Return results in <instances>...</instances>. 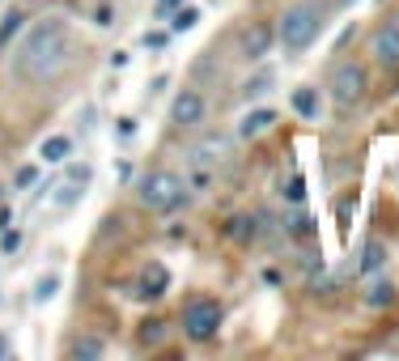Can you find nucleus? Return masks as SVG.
Listing matches in <instances>:
<instances>
[{
	"instance_id": "obj_12",
	"label": "nucleus",
	"mask_w": 399,
	"mask_h": 361,
	"mask_svg": "<svg viewBox=\"0 0 399 361\" xmlns=\"http://www.w3.org/2000/svg\"><path fill=\"white\" fill-rule=\"evenodd\" d=\"M395 298H399L395 281H387V277H378V272H374V281H370V285H366V294H361L366 311H387Z\"/></svg>"
},
{
	"instance_id": "obj_23",
	"label": "nucleus",
	"mask_w": 399,
	"mask_h": 361,
	"mask_svg": "<svg viewBox=\"0 0 399 361\" xmlns=\"http://www.w3.org/2000/svg\"><path fill=\"white\" fill-rule=\"evenodd\" d=\"M136 132H140V119H136V115H119V119H115V140H119V145L136 140Z\"/></svg>"
},
{
	"instance_id": "obj_10",
	"label": "nucleus",
	"mask_w": 399,
	"mask_h": 361,
	"mask_svg": "<svg viewBox=\"0 0 399 361\" xmlns=\"http://www.w3.org/2000/svg\"><path fill=\"white\" fill-rule=\"evenodd\" d=\"M166 289H170V268L166 264H145L140 277H136V298L157 302V298H166Z\"/></svg>"
},
{
	"instance_id": "obj_1",
	"label": "nucleus",
	"mask_w": 399,
	"mask_h": 361,
	"mask_svg": "<svg viewBox=\"0 0 399 361\" xmlns=\"http://www.w3.org/2000/svg\"><path fill=\"white\" fill-rule=\"evenodd\" d=\"M68 51H72V26H68V17L47 13V17L30 21L21 30V38L13 43L9 72L21 85H47V81H55L64 72Z\"/></svg>"
},
{
	"instance_id": "obj_11",
	"label": "nucleus",
	"mask_w": 399,
	"mask_h": 361,
	"mask_svg": "<svg viewBox=\"0 0 399 361\" xmlns=\"http://www.w3.org/2000/svg\"><path fill=\"white\" fill-rule=\"evenodd\" d=\"M272 123H276V111H272V106H255V111H247V115H242V123H238V132H234V136H238V140H259Z\"/></svg>"
},
{
	"instance_id": "obj_28",
	"label": "nucleus",
	"mask_w": 399,
	"mask_h": 361,
	"mask_svg": "<svg viewBox=\"0 0 399 361\" xmlns=\"http://www.w3.org/2000/svg\"><path fill=\"white\" fill-rule=\"evenodd\" d=\"M64 174H68L72 183H81V187L89 183V166H85V162H72V157H68V162H64Z\"/></svg>"
},
{
	"instance_id": "obj_9",
	"label": "nucleus",
	"mask_w": 399,
	"mask_h": 361,
	"mask_svg": "<svg viewBox=\"0 0 399 361\" xmlns=\"http://www.w3.org/2000/svg\"><path fill=\"white\" fill-rule=\"evenodd\" d=\"M370 55L383 64V68H399V26L395 21H383L370 38Z\"/></svg>"
},
{
	"instance_id": "obj_5",
	"label": "nucleus",
	"mask_w": 399,
	"mask_h": 361,
	"mask_svg": "<svg viewBox=\"0 0 399 361\" xmlns=\"http://www.w3.org/2000/svg\"><path fill=\"white\" fill-rule=\"evenodd\" d=\"M221 319H225V311H221L217 298H191L183 306V315H179V328H183L187 340H213Z\"/></svg>"
},
{
	"instance_id": "obj_35",
	"label": "nucleus",
	"mask_w": 399,
	"mask_h": 361,
	"mask_svg": "<svg viewBox=\"0 0 399 361\" xmlns=\"http://www.w3.org/2000/svg\"><path fill=\"white\" fill-rule=\"evenodd\" d=\"M340 4H349V0H340Z\"/></svg>"
},
{
	"instance_id": "obj_18",
	"label": "nucleus",
	"mask_w": 399,
	"mask_h": 361,
	"mask_svg": "<svg viewBox=\"0 0 399 361\" xmlns=\"http://www.w3.org/2000/svg\"><path fill=\"white\" fill-rule=\"evenodd\" d=\"M166 336H170V323H166V319H157V315H153V319H145V323H140V332H136V340H140L145 349L166 345Z\"/></svg>"
},
{
	"instance_id": "obj_26",
	"label": "nucleus",
	"mask_w": 399,
	"mask_h": 361,
	"mask_svg": "<svg viewBox=\"0 0 399 361\" xmlns=\"http://www.w3.org/2000/svg\"><path fill=\"white\" fill-rule=\"evenodd\" d=\"M38 183V166H17V174H13V187L17 191H30Z\"/></svg>"
},
{
	"instance_id": "obj_31",
	"label": "nucleus",
	"mask_w": 399,
	"mask_h": 361,
	"mask_svg": "<svg viewBox=\"0 0 399 361\" xmlns=\"http://www.w3.org/2000/svg\"><path fill=\"white\" fill-rule=\"evenodd\" d=\"M170 43V30H149L145 34V47H166Z\"/></svg>"
},
{
	"instance_id": "obj_21",
	"label": "nucleus",
	"mask_w": 399,
	"mask_h": 361,
	"mask_svg": "<svg viewBox=\"0 0 399 361\" xmlns=\"http://www.w3.org/2000/svg\"><path fill=\"white\" fill-rule=\"evenodd\" d=\"M196 21H200V9L183 4V9H174V13H170V34H183V30H191Z\"/></svg>"
},
{
	"instance_id": "obj_6",
	"label": "nucleus",
	"mask_w": 399,
	"mask_h": 361,
	"mask_svg": "<svg viewBox=\"0 0 399 361\" xmlns=\"http://www.w3.org/2000/svg\"><path fill=\"white\" fill-rule=\"evenodd\" d=\"M204 119H208V98H204V89H179L174 102H170V123H174L179 132H196Z\"/></svg>"
},
{
	"instance_id": "obj_2",
	"label": "nucleus",
	"mask_w": 399,
	"mask_h": 361,
	"mask_svg": "<svg viewBox=\"0 0 399 361\" xmlns=\"http://www.w3.org/2000/svg\"><path fill=\"white\" fill-rule=\"evenodd\" d=\"M319 30H323V4H315V0L289 4V9L281 13V21H276V38H281V47H285L289 55H302V51L319 38Z\"/></svg>"
},
{
	"instance_id": "obj_32",
	"label": "nucleus",
	"mask_w": 399,
	"mask_h": 361,
	"mask_svg": "<svg viewBox=\"0 0 399 361\" xmlns=\"http://www.w3.org/2000/svg\"><path fill=\"white\" fill-rule=\"evenodd\" d=\"M94 26H102V30L111 26V4H102V9H94Z\"/></svg>"
},
{
	"instance_id": "obj_3",
	"label": "nucleus",
	"mask_w": 399,
	"mask_h": 361,
	"mask_svg": "<svg viewBox=\"0 0 399 361\" xmlns=\"http://www.w3.org/2000/svg\"><path fill=\"white\" fill-rule=\"evenodd\" d=\"M136 200H140V209H149V213H174V209L187 200V179L174 174V170H149V174L136 183Z\"/></svg>"
},
{
	"instance_id": "obj_27",
	"label": "nucleus",
	"mask_w": 399,
	"mask_h": 361,
	"mask_svg": "<svg viewBox=\"0 0 399 361\" xmlns=\"http://www.w3.org/2000/svg\"><path fill=\"white\" fill-rule=\"evenodd\" d=\"M285 200H289V204H302V200H306V179H302V174H293V179L285 183Z\"/></svg>"
},
{
	"instance_id": "obj_22",
	"label": "nucleus",
	"mask_w": 399,
	"mask_h": 361,
	"mask_svg": "<svg viewBox=\"0 0 399 361\" xmlns=\"http://www.w3.org/2000/svg\"><path fill=\"white\" fill-rule=\"evenodd\" d=\"M21 30H26V13H21V9H9L4 21H0V47H4L13 34H21Z\"/></svg>"
},
{
	"instance_id": "obj_16",
	"label": "nucleus",
	"mask_w": 399,
	"mask_h": 361,
	"mask_svg": "<svg viewBox=\"0 0 399 361\" xmlns=\"http://www.w3.org/2000/svg\"><path fill=\"white\" fill-rule=\"evenodd\" d=\"M357 268H361V277H374V272H383V268H387V247H383L378 238H366Z\"/></svg>"
},
{
	"instance_id": "obj_8",
	"label": "nucleus",
	"mask_w": 399,
	"mask_h": 361,
	"mask_svg": "<svg viewBox=\"0 0 399 361\" xmlns=\"http://www.w3.org/2000/svg\"><path fill=\"white\" fill-rule=\"evenodd\" d=\"M272 43H276V30L268 26V21H251L242 34H238V51H242V60H264L268 51H272Z\"/></svg>"
},
{
	"instance_id": "obj_13",
	"label": "nucleus",
	"mask_w": 399,
	"mask_h": 361,
	"mask_svg": "<svg viewBox=\"0 0 399 361\" xmlns=\"http://www.w3.org/2000/svg\"><path fill=\"white\" fill-rule=\"evenodd\" d=\"M255 234H259V221H255L251 213H234V217H225V238H230L234 247H251Z\"/></svg>"
},
{
	"instance_id": "obj_15",
	"label": "nucleus",
	"mask_w": 399,
	"mask_h": 361,
	"mask_svg": "<svg viewBox=\"0 0 399 361\" xmlns=\"http://www.w3.org/2000/svg\"><path fill=\"white\" fill-rule=\"evenodd\" d=\"M72 157V136H47L43 145H38V162H47V166H64Z\"/></svg>"
},
{
	"instance_id": "obj_7",
	"label": "nucleus",
	"mask_w": 399,
	"mask_h": 361,
	"mask_svg": "<svg viewBox=\"0 0 399 361\" xmlns=\"http://www.w3.org/2000/svg\"><path fill=\"white\" fill-rule=\"evenodd\" d=\"M234 153V136H225V132H208V136H200L196 140V149H191V166H221L225 157Z\"/></svg>"
},
{
	"instance_id": "obj_17",
	"label": "nucleus",
	"mask_w": 399,
	"mask_h": 361,
	"mask_svg": "<svg viewBox=\"0 0 399 361\" xmlns=\"http://www.w3.org/2000/svg\"><path fill=\"white\" fill-rule=\"evenodd\" d=\"M106 353V340L102 336H77L72 345H68V357L72 361H98Z\"/></svg>"
},
{
	"instance_id": "obj_14",
	"label": "nucleus",
	"mask_w": 399,
	"mask_h": 361,
	"mask_svg": "<svg viewBox=\"0 0 399 361\" xmlns=\"http://www.w3.org/2000/svg\"><path fill=\"white\" fill-rule=\"evenodd\" d=\"M289 106H293V115L298 119H319V89L315 85H298L293 94H289Z\"/></svg>"
},
{
	"instance_id": "obj_4",
	"label": "nucleus",
	"mask_w": 399,
	"mask_h": 361,
	"mask_svg": "<svg viewBox=\"0 0 399 361\" xmlns=\"http://www.w3.org/2000/svg\"><path fill=\"white\" fill-rule=\"evenodd\" d=\"M327 94H332L336 111H357V106L366 102V94H370V77H366V68L353 64V60L336 64V68H332V81H327Z\"/></svg>"
},
{
	"instance_id": "obj_25",
	"label": "nucleus",
	"mask_w": 399,
	"mask_h": 361,
	"mask_svg": "<svg viewBox=\"0 0 399 361\" xmlns=\"http://www.w3.org/2000/svg\"><path fill=\"white\" fill-rule=\"evenodd\" d=\"M55 289H60V277H55V272H47V277L34 285V302H51V298H55Z\"/></svg>"
},
{
	"instance_id": "obj_30",
	"label": "nucleus",
	"mask_w": 399,
	"mask_h": 361,
	"mask_svg": "<svg viewBox=\"0 0 399 361\" xmlns=\"http://www.w3.org/2000/svg\"><path fill=\"white\" fill-rule=\"evenodd\" d=\"M183 4H187V0H157V4H153V17H157V21H170V13L183 9Z\"/></svg>"
},
{
	"instance_id": "obj_20",
	"label": "nucleus",
	"mask_w": 399,
	"mask_h": 361,
	"mask_svg": "<svg viewBox=\"0 0 399 361\" xmlns=\"http://www.w3.org/2000/svg\"><path fill=\"white\" fill-rule=\"evenodd\" d=\"M285 234L289 238H310V217L302 213V204H293V213L285 217Z\"/></svg>"
},
{
	"instance_id": "obj_33",
	"label": "nucleus",
	"mask_w": 399,
	"mask_h": 361,
	"mask_svg": "<svg viewBox=\"0 0 399 361\" xmlns=\"http://www.w3.org/2000/svg\"><path fill=\"white\" fill-rule=\"evenodd\" d=\"M9 357V336H4V332H0V361Z\"/></svg>"
},
{
	"instance_id": "obj_19",
	"label": "nucleus",
	"mask_w": 399,
	"mask_h": 361,
	"mask_svg": "<svg viewBox=\"0 0 399 361\" xmlns=\"http://www.w3.org/2000/svg\"><path fill=\"white\" fill-rule=\"evenodd\" d=\"M272 81H276V72H272V68H259V72H255V77H251V81L242 85V98H247V102L264 98V94L272 89Z\"/></svg>"
},
{
	"instance_id": "obj_34",
	"label": "nucleus",
	"mask_w": 399,
	"mask_h": 361,
	"mask_svg": "<svg viewBox=\"0 0 399 361\" xmlns=\"http://www.w3.org/2000/svg\"><path fill=\"white\" fill-rule=\"evenodd\" d=\"M0 200H4V187H0Z\"/></svg>"
},
{
	"instance_id": "obj_24",
	"label": "nucleus",
	"mask_w": 399,
	"mask_h": 361,
	"mask_svg": "<svg viewBox=\"0 0 399 361\" xmlns=\"http://www.w3.org/2000/svg\"><path fill=\"white\" fill-rule=\"evenodd\" d=\"M81 191H85V187H81V183H72V179H68V183H64V187H55V209H72V204H77V200H81Z\"/></svg>"
},
{
	"instance_id": "obj_29",
	"label": "nucleus",
	"mask_w": 399,
	"mask_h": 361,
	"mask_svg": "<svg viewBox=\"0 0 399 361\" xmlns=\"http://www.w3.org/2000/svg\"><path fill=\"white\" fill-rule=\"evenodd\" d=\"M204 187H208V166H196L187 174V191H204Z\"/></svg>"
}]
</instances>
